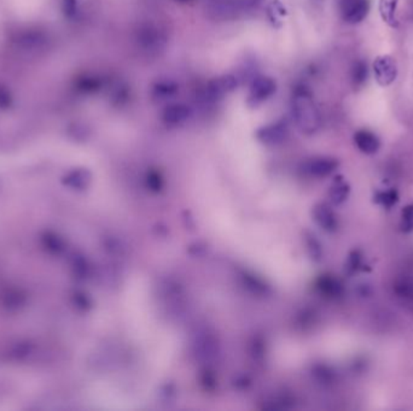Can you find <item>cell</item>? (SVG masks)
Wrapping results in <instances>:
<instances>
[{
    "label": "cell",
    "mask_w": 413,
    "mask_h": 411,
    "mask_svg": "<svg viewBox=\"0 0 413 411\" xmlns=\"http://www.w3.org/2000/svg\"><path fill=\"white\" fill-rule=\"evenodd\" d=\"M293 117L301 133L312 135L320 128V114L318 110L312 93L307 87L298 86L294 91Z\"/></svg>",
    "instance_id": "6da1fadb"
},
{
    "label": "cell",
    "mask_w": 413,
    "mask_h": 411,
    "mask_svg": "<svg viewBox=\"0 0 413 411\" xmlns=\"http://www.w3.org/2000/svg\"><path fill=\"white\" fill-rule=\"evenodd\" d=\"M259 0H208L206 14L216 21L235 19L247 9L253 8Z\"/></svg>",
    "instance_id": "7a4b0ae2"
},
{
    "label": "cell",
    "mask_w": 413,
    "mask_h": 411,
    "mask_svg": "<svg viewBox=\"0 0 413 411\" xmlns=\"http://www.w3.org/2000/svg\"><path fill=\"white\" fill-rule=\"evenodd\" d=\"M237 85L238 79L233 75L215 77L200 91L198 101H201L203 106H213L224 99V97L227 96L231 92L235 91Z\"/></svg>",
    "instance_id": "3957f363"
},
{
    "label": "cell",
    "mask_w": 413,
    "mask_h": 411,
    "mask_svg": "<svg viewBox=\"0 0 413 411\" xmlns=\"http://www.w3.org/2000/svg\"><path fill=\"white\" fill-rule=\"evenodd\" d=\"M277 92V82L274 79L264 75H256L250 81L249 94L247 104L250 108H258L269 101Z\"/></svg>",
    "instance_id": "277c9868"
},
{
    "label": "cell",
    "mask_w": 413,
    "mask_h": 411,
    "mask_svg": "<svg viewBox=\"0 0 413 411\" xmlns=\"http://www.w3.org/2000/svg\"><path fill=\"white\" fill-rule=\"evenodd\" d=\"M193 354L196 359L201 362H213L218 359L220 354V346L219 341L214 334L209 333L208 330L198 332L193 339Z\"/></svg>",
    "instance_id": "5b68a950"
},
{
    "label": "cell",
    "mask_w": 413,
    "mask_h": 411,
    "mask_svg": "<svg viewBox=\"0 0 413 411\" xmlns=\"http://www.w3.org/2000/svg\"><path fill=\"white\" fill-rule=\"evenodd\" d=\"M164 32L154 24H143L137 30V43L146 53H157L166 46Z\"/></svg>",
    "instance_id": "8992f818"
},
{
    "label": "cell",
    "mask_w": 413,
    "mask_h": 411,
    "mask_svg": "<svg viewBox=\"0 0 413 411\" xmlns=\"http://www.w3.org/2000/svg\"><path fill=\"white\" fill-rule=\"evenodd\" d=\"M375 80L381 87H390L398 77V64L390 54H380L372 62Z\"/></svg>",
    "instance_id": "52a82bcc"
},
{
    "label": "cell",
    "mask_w": 413,
    "mask_h": 411,
    "mask_svg": "<svg viewBox=\"0 0 413 411\" xmlns=\"http://www.w3.org/2000/svg\"><path fill=\"white\" fill-rule=\"evenodd\" d=\"M256 139L267 146H276L284 143L289 137V121L280 119L273 123L264 126L256 132Z\"/></svg>",
    "instance_id": "ba28073f"
},
{
    "label": "cell",
    "mask_w": 413,
    "mask_h": 411,
    "mask_svg": "<svg viewBox=\"0 0 413 411\" xmlns=\"http://www.w3.org/2000/svg\"><path fill=\"white\" fill-rule=\"evenodd\" d=\"M340 14L346 23L359 24L367 17L370 0H340Z\"/></svg>",
    "instance_id": "9c48e42d"
},
{
    "label": "cell",
    "mask_w": 413,
    "mask_h": 411,
    "mask_svg": "<svg viewBox=\"0 0 413 411\" xmlns=\"http://www.w3.org/2000/svg\"><path fill=\"white\" fill-rule=\"evenodd\" d=\"M338 161L332 157H317L305 163L303 170L313 177H327L336 172Z\"/></svg>",
    "instance_id": "30bf717a"
},
{
    "label": "cell",
    "mask_w": 413,
    "mask_h": 411,
    "mask_svg": "<svg viewBox=\"0 0 413 411\" xmlns=\"http://www.w3.org/2000/svg\"><path fill=\"white\" fill-rule=\"evenodd\" d=\"M193 116V110L190 106L183 103L169 104L162 112V121L169 127H178L188 122Z\"/></svg>",
    "instance_id": "8fae6325"
},
{
    "label": "cell",
    "mask_w": 413,
    "mask_h": 411,
    "mask_svg": "<svg viewBox=\"0 0 413 411\" xmlns=\"http://www.w3.org/2000/svg\"><path fill=\"white\" fill-rule=\"evenodd\" d=\"M313 220L317 223L323 230L332 233L337 230L338 227V220H337V216L332 208L320 203L313 208L312 210Z\"/></svg>",
    "instance_id": "7c38bea8"
},
{
    "label": "cell",
    "mask_w": 413,
    "mask_h": 411,
    "mask_svg": "<svg viewBox=\"0 0 413 411\" xmlns=\"http://www.w3.org/2000/svg\"><path fill=\"white\" fill-rule=\"evenodd\" d=\"M16 41L21 48L27 51H39L46 48L48 39L46 34L38 29H27L19 34Z\"/></svg>",
    "instance_id": "4fadbf2b"
},
{
    "label": "cell",
    "mask_w": 413,
    "mask_h": 411,
    "mask_svg": "<svg viewBox=\"0 0 413 411\" xmlns=\"http://www.w3.org/2000/svg\"><path fill=\"white\" fill-rule=\"evenodd\" d=\"M92 182V174L85 168H77L68 172L63 179V183L74 191H85Z\"/></svg>",
    "instance_id": "5bb4252c"
},
{
    "label": "cell",
    "mask_w": 413,
    "mask_h": 411,
    "mask_svg": "<svg viewBox=\"0 0 413 411\" xmlns=\"http://www.w3.org/2000/svg\"><path fill=\"white\" fill-rule=\"evenodd\" d=\"M354 143L361 152L365 154H375L381 148L378 137L371 130H361L354 134Z\"/></svg>",
    "instance_id": "9a60e30c"
},
{
    "label": "cell",
    "mask_w": 413,
    "mask_h": 411,
    "mask_svg": "<svg viewBox=\"0 0 413 411\" xmlns=\"http://www.w3.org/2000/svg\"><path fill=\"white\" fill-rule=\"evenodd\" d=\"M351 194V186L349 183L345 180V177L338 175L334 179L330 191H329V198L334 206H341L348 199Z\"/></svg>",
    "instance_id": "2e32d148"
},
{
    "label": "cell",
    "mask_w": 413,
    "mask_h": 411,
    "mask_svg": "<svg viewBox=\"0 0 413 411\" xmlns=\"http://www.w3.org/2000/svg\"><path fill=\"white\" fill-rule=\"evenodd\" d=\"M179 93V85L172 80H161L153 86V98L156 101H166L172 99Z\"/></svg>",
    "instance_id": "e0dca14e"
},
{
    "label": "cell",
    "mask_w": 413,
    "mask_h": 411,
    "mask_svg": "<svg viewBox=\"0 0 413 411\" xmlns=\"http://www.w3.org/2000/svg\"><path fill=\"white\" fill-rule=\"evenodd\" d=\"M317 288L324 296L336 298L343 293L342 282L332 275H322L318 279Z\"/></svg>",
    "instance_id": "ac0fdd59"
},
{
    "label": "cell",
    "mask_w": 413,
    "mask_h": 411,
    "mask_svg": "<svg viewBox=\"0 0 413 411\" xmlns=\"http://www.w3.org/2000/svg\"><path fill=\"white\" fill-rule=\"evenodd\" d=\"M398 5H399V0H380L378 3L381 19L385 24H388L390 28H398L399 26L396 19Z\"/></svg>",
    "instance_id": "d6986e66"
},
{
    "label": "cell",
    "mask_w": 413,
    "mask_h": 411,
    "mask_svg": "<svg viewBox=\"0 0 413 411\" xmlns=\"http://www.w3.org/2000/svg\"><path fill=\"white\" fill-rule=\"evenodd\" d=\"M1 303L8 310H19V308H22L26 303V296L19 290L11 288V290H6L1 294Z\"/></svg>",
    "instance_id": "ffe728a7"
},
{
    "label": "cell",
    "mask_w": 413,
    "mask_h": 411,
    "mask_svg": "<svg viewBox=\"0 0 413 411\" xmlns=\"http://www.w3.org/2000/svg\"><path fill=\"white\" fill-rule=\"evenodd\" d=\"M103 85L104 83L101 77H95V75H84V77H79L75 82L77 91L86 93V94H92V93L101 91Z\"/></svg>",
    "instance_id": "44dd1931"
},
{
    "label": "cell",
    "mask_w": 413,
    "mask_h": 411,
    "mask_svg": "<svg viewBox=\"0 0 413 411\" xmlns=\"http://www.w3.org/2000/svg\"><path fill=\"white\" fill-rule=\"evenodd\" d=\"M44 249L50 254H61L66 250V241L56 233H45L41 238Z\"/></svg>",
    "instance_id": "7402d4cb"
},
{
    "label": "cell",
    "mask_w": 413,
    "mask_h": 411,
    "mask_svg": "<svg viewBox=\"0 0 413 411\" xmlns=\"http://www.w3.org/2000/svg\"><path fill=\"white\" fill-rule=\"evenodd\" d=\"M369 77V68L365 61H356L352 67L351 79L354 87H361L365 83Z\"/></svg>",
    "instance_id": "603a6c76"
},
{
    "label": "cell",
    "mask_w": 413,
    "mask_h": 411,
    "mask_svg": "<svg viewBox=\"0 0 413 411\" xmlns=\"http://www.w3.org/2000/svg\"><path fill=\"white\" fill-rule=\"evenodd\" d=\"M306 246H307V252L309 257L314 261V262H319L323 259V248L322 244L319 243V240L316 238V235L307 233L306 234Z\"/></svg>",
    "instance_id": "cb8c5ba5"
},
{
    "label": "cell",
    "mask_w": 413,
    "mask_h": 411,
    "mask_svg": "<svg viewBox=\"0 0 413 411\" xmlns=\"http://www.w3.org/2000/svg\"><path fill=\"white\" fill-rule=\"evenodd\" d=\"M398 201H399V194L395 190H387V191H380L376 193V203H378L380 206L387 208V209L394 206Z\"/></svg>",
    "instance_id": "d4e9b609"
},
{
    "label": "cell",
    "mask_w": 413,
    "mask_h": 411,
    "mask_svg": "<svg viewBox=\"0 0 413 411\" xmlns=\"http://www.w3.org/2000/svg\"><path fill=\"white\" fill-rule=\"evenodd\" d=\"M72 270L75 277L85 279L90 273V264L82 254H75L73 257Z\"/></svg>",
    "instance_id": "484cf974"
},
{
    "label": "cell",
    "mask_w": 413,
    "mask_h": 411,
    "mask_svg": "<svg viewBox=\"0 0 413 411\" xmlns=\"http://www.w3.org/2000/svg\"><path fill=\"white\" fill-rule=\"evenodd\" d=\"M267 14H269V19L273 23L274 27H278L277 23L278 22L279 24L282 23V17L287 14V10L279 0H273L267 8Z\"/></svg>",
    "instance_id": "4316f807"
},
{
    "label": "cell",
    "mask_w": 413,
    "mask_h": 411,
    "mask_svg": "<svg viewBox=\"0 0 413 411\" xmlns=\"http://www.w3.org/2000/svg\"><path fill=\"white\" fill-rule=\"evenodd\" d=\"M401 230L405 233H410L413 230V203L405 206L401 211Z\"/></svg>",
    "instance_id": "83f0119b"
},
{
    "label": "cell",
    "mask_w": 413,
    "mask_h": 411,
    "mask_svg": "<svg viewBox=\"0 0 413 411\" xmlns=\"http://www.w3.org/2000/svg\"><path fill=\"white\" fill-rule=\"evenodd\" d=\"M12 106H14V97L9 87L0 83V110H9Z\"/></svg>",
    "instance_id": "f1b7e54d"
},
{
    "label": "cell",
    "mask_w": 413,
    "mask_h": 411,
    "mask_svg": "<svg viewBox=\"0 0 413 411\" xmlns=\"http://www.w3.org/2000/svg\"><path fill=\"white\" fill-rule=\"evenodd\" d=\"M106 250L111 254L122 256L126 252V245L117 238H108L106 241Z\"/></svg>",
    "instance_id": "f546056e"
},
{
    "label": "cell",
    "mask_w": 413,
    "mask_h": 411,
    "mask_svg": "<svg viewBox=\"0 0 413 411\" xmlns=\"http://www.w3.org/2000/svg\"><path fill=\"white\" fill-rule=\"evenodd\" d=\"M62 12L67 19H75L79 14V1L77 0H62Z\"/></svg>",
    "instance_id": "4dcf8cb0"
},
{
    "label": "cell",
    "mask_w": 413,
    "mask_h": 411,
    "mask_svg": "<svg viewBox=\"0 0 413 411\" xmlns=\"http://www.w3.org/2000/svg\"><path fill=\"white\" fill-rule=\"evenodd\" d=\"M146 185L151 191L159 192L164 186V180L157 172H150L146 175Z\"/></svg>",
    "instance_id": "1f68e13d"
},
{
    "label": "cell",
    "mask_w": 413,
    "mask_h": 411,
    "mask_svg": "<svg viewBox=\"0 0 413 411\" xmlns=\"http://www.w3.org/2000/svg\"><path fill=\"white\" fill-rule=\"evenodd\" d=\"M364 267V264H363V257H361V254L358 252V251H354V252H352L351 256H349V259H348V263H347V268L349 272L352 273H356L358 270H361V269H365L363 268Z\"/></svg>",
    "instance_id": "d6a6232c"
},
{
    "label": "cell",
    "mask_w": 413,
    "mask_h": 411,
    "mask_svg": "<svg viewBox=\"0 0 413 411\" xmlns=\"http://www.w3.org/2000/svg\"><path fill=\"white\" fill-rule=\"evenodd\" d=\"M314 374L319 379V381H322L324 383H332V380H334V372L327 368V367H318L314 370Z\"/></svg>",
    "instance_id": "836d02e7"
},
{
    "label": "cell",
    "mask_w": 413,
    "mask_h": 411,
    "mask_svg": "<svg viewBox=\"0 0 413 411\" xmlns=\"http://www.w3.org/2000/svg\"><path fill=\"white\" fill-rule=\"evenodd\" d=\"M69 134H70L72 138L77 139V140H82V139L87 138L88 132H87V128L85 126L73 125L69 128Z\"/></svg>",
    "instance_id": "e575fe53"
},
{
    "label": "cell",
    "mask_w": 413,
    "mask_h": 411,
    "mask_svg": "<svg viewBox=\"0 0 413 411\" xmlns=\"http://www.w3.org/2000/svg\"><path fill=\"white\" fill-rule=\"evenodd\" d=\"M74 301H75V304H77L79 308H81L84 310H87L91 304H90V299H88V297L85 296V294H82V293H77L74 297Z\"/></svg>",
    "instance_id": "d590c367"
},
{
    "label": "cell",
    "mask_w": 413,
    "mask_h": 411,
    "mask_svg": "<svg viewBox=\"0 0 413 411\" xmlns=\"http://www.w3.org/2000/svg\"><path fill=\"white\" fill-rule=\"evenodd\" d=\"M177 1H179V3H188L190 0H177Z\"/></svg>",
    "instance_id": "8d00e7d4"
}]
</instances>
